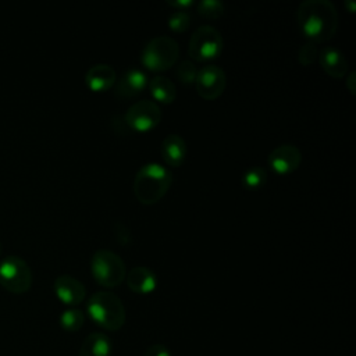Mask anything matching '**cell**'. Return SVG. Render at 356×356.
<instances>
[{"label": "cell", "mask_w": 356, "mask_h": 356, "mask_svg": "<svg viewBox=\"0 0 356 356\" xmlns=\"http://www.w3.org/2000/svg\"><path fill=\"white\" fill-rule=\"evenodd\" d=\"M90 271L95 281L103 288H115L127 277L124 260L108 249L96 250L90 259Z\"/></svg>", "instance_id": "5b68a950"}, {"label": "cell", "mask_w": 356, "mask_h": 356, "mask_svg": "<svg viewBox=\"0 0 356 356\" xmlns=\"http://www.w3.org/2000/svg\"><path fill=\"white\" fill-rule=\"evenodd\" d=\"M149 90L153 99L163 104H171L177 99V88L174 82L164 75L153 76L149 82Z\"/></svg>", "instance_id": "ac0fdd59"}, {"label": "cell", "mask_w": 356, "mask_h": 356, "mask_svg": "<svg viewBox=\"0 0 356 356\" xmlns=\"http://www.w3.org/2000/svg\"><path fill=\"white\" fill-rule=\"evenodd\" d=\"M147 85V75L139 68L127 70L115 83L114 93L118 99H132L142 93Z\"/></svg>", "instance_id": "7c38bea8"}, {"label": "cell", "mask_w": 356, "mask_h": 356, "mask_svg": "<svg viewBox=\"0 0 356 356\" xmlns=\"http://www.w3.org/2000/svg\"><path fill=\"white\" fill-rule=\"evenodd\" d=\"M143 356H171V352L165 345L154 343L145 350Z\"/></svg>", "instance_id": "484cf974"}, {"label": "cell", "mask_w": 356, "mask_h": 356, "mask_svg": "<svg viewBox=\"0 0 356 356\" xmlns=\"http://www.w3.org/2000/svg\"><path fill=\"white\" fill-rule=\"evenodd\" d=\"M191 21H192V15L186 10H177L168 17L167 24L171 31L182 33L191 26Z\"/></svg>", "instance_id": "44dd1931"}, {"label": "cell", "mask_w": 356, "mask_h": 356, "mask_svg": "<svg viewBox=\"0 0 356 356\" xmlns=\"http://www.w3.org/2000/svg\"><path fill=\"white\" fill-rule=\"evenodd\" d=\"M86 312L93 323L108 331H118L125 323L124 303L110 291L95 292L86 303Z\"/></svg>", "instance_id": "3957f363"}, {"label": "cell", "mask_w": 356, "mask_h": 356, "mask_svg": "<svg viewBox=\"0 0 356 356\" xmlns=\"http://www.w3.org/2000/svg\"><path fill=\"white\" fill-rule=\"evenodd\" d=\"M117 81L115 70L108 64H95L85 74V83L92 92H106Z\"/></svg>", "instance_id": "4fadbf2b"}, {"label": "cell", "mask_w": 356, "mask_h": 356, "mask_svg": "<svg viewBox=\"0 0 356 356\" xmlns=\"http://www.w3.org/2000/svg\"><path fill=\"white\" fill-rule=\"evenodd\" d=\"M127 127L134 132H149L161 121V108L153 100H139L128 107L124 115Z\"/></svg>", "instance_id": "ba28073f"}, {"label": "cell", "mask_w": 356, "mask_h": 356, "mask_svg": "<svg viewBox=\"0 0 356 356\" xmlns=\"http://www.w3.org/2000/svg\"><path fill=\"white\" fill-rule=\"evenodd\" d=\"M197 13L206 19H217L224 13V4L218 0H203L197 3Z\"/></svg>", "instance_id": "7402d4cb"}, {"label": "cell", "mask_w": 356, "mask_h": 356, "mask_svg": "<svg viewBox=\"0 0 356 356\" xmlns=\"http://www.w3.org/2000/svg\"><path fill=\"white\" fill-rule=\"evenodd\" d=\"M345 4H348V7H349V11H350V13H353V11H355V3H353L352 0L345 1Z\"/></svg>", "instance_id": "f1b7e54d"}, {"label": "cell", "mask_w": 356, "mask_h": 356, "mask_svg": "<svg viewBox=\"0 0 356 356\" xmlns=\"http://www.w3.org/2000/svg\"><path fill=\"white\" fill-rule=\"evenodd\" d=\"M266 182L267 171L261 165H252L242 175V186L248 191H257Z\"/></svg>", "instance_id": "d6986e66"}, {"label": "cell", "mask_w": 356, "mask_h": 356, "mask_svg": "<svg viewBox=\"0 0 356 356\" xmlns=\"http://www.w3.org/2000/svg\"><path fill=\"white\" fill-rule=\"evenodd\" d=\"M167 3H168V6L175 7L178 10H186V8H189L191 6L195 4L193 0H170Z\"/></svg>", "instance_id": "4316f807"}, {"label": "cell", "mask_w": 356, "mask_h": 356, "mask_svg": "<svg viewBox=\"0 0 356 356\" xmlns=\"http://www.w3.org/2000/svg\"><path fill=\"white\" fill-rule=\"evenodd\" d=\"M179 57V46L170 36L150 39L140 54V61L152 72H163L174 67Z\"/></svg>", "instance_id": "277c9868"}, {"label": "cell", "mask_w": 356, "mask_h": 356, "mask_svg": "<svg viewBox=\"0 0 356 356\" xmlns=\"http://www.w3.org/2000/svg\"><path fill=\"white\" fill-rule=\"evenodd\" d=\"M127 278L128 288L139 295L152 293L157 288V277L156 274L146 266H136L134 267Z\"/></svg>", "instance_id": "9a60e30c"}, {"label": "cell", "mask_w": 356, "mask_h": 356, "mask_svg": "<svg viewBox=\"0 0 356 356\" xmlns=\"http://www.w3.org/2000/svg\"><path fill=\"white\" fill-rule=\"evenodd\" d=\"M175 75L181 83L192 85V83H195V79L197 75L196 65L191 60H184L178 64V67L175 70Z\"/></svg>", "instance_id": "603a6c76"}, {"label": "cell", "mask_w": 356, "mask_h": 356, "mask_svg": "<svg viewBox=\"0 0 356 356\" xmlns=\"http://www.w3.org/2000/svg\"><path fill=\"white\" fill-rule=\"evenodd\" d=\"M318 57V50L316 47V43H312V42H306L305 44H302L299 47V51H298V61L307 67L310 64H313Z\"/></svg>", "instance_id": "cb8c5ba5"}, {"label": "cell", "mask_w": 356, "mask_h": 356, "mask_svg": "<svg viewBox=\"0 0 356 356\" xmlns=\"http://www.w3.org/2000/svg\"><path fill=\"white\" fill-rule=\"evenodd\" d=\"M114 234H115V239L118 241V243H121L122 246H128L132 241V236H131V231L128 229V227L118 221L114 224Z\"/></svg>", "instance_id": "d4e9b609"}, {"label": "cell", "mask_w": 356, "mask_h": 356, "mask_svg": "<svg viewBox=\"0 0 356 356\" xmlns=\"http://www.w3.org/2000/svg\"><path fill=\"white\" fill-rule=\"evenodd\" d=\"M172 174L159 163L143 164L134 178V195L142 204L157 203L170 189Z\"/></svg>", "instance_id": "7a4b0ae2"}, {"label": "cell", "mask_w": 356, "mask_h": 356, "mask_svg": "<svg viewBox=\"0 0 356 356\" xmlns=\"http://www.w3.org/2000/svg\"><path fill=\"white\" fill-rule=\"evenodd\" d=\"M195 86L197 95L204 100L218 99L227 86V75L224 70L216 64H207L197 71Z\"/></svg>", "instance_id": "9c48e42d"}, {"label": "cell", "mask_w": 356, "mask_h": 356, "mask_svg": "<svg viewBox=\"0 0 356 356\" xmlns=\"http://www.w3.org/2000/svg\"><path fill=\"white\" fill-rule=\"evenodd\" d=\"M85 323V314L76 307H70L64 310L60 316V325L68 332H76L82 328Z\"/></svg>", "instance_id": "ffe728a7"}, {"label": "cell", "mask_w": 356, "mask_h": 356, "mask_svg": "<svg viewBox=\"0 0 356 356\" xmlns=\"http://www.w3.org/2000/svg\"><path fill=\"white\" fill-rule=\"evenodd\" d=\"M186 156V142L178 134L167 135L161 142V157L170 167H179Z\"/></svg>", "instance_id": "2e32d148"}, {"label": "cell", "mask_w": 356, "mask_h": 356, "mask_svg": "<svg viewBox=\"0 0 356 356\" xmlns=\"http://www.w3.org/2000/svg\"><path fill=\"white\" fill-rule=\"evenodd\" d=\"M267 163L270 168L280 175H286L298 170L302 163V152L291 143H284L274 147L268 157Z\"/></svg>", "instance_id": "30bf717a"}, {"label": "cell", "mask_w": 356, "mask_h": 356, "mask_svg": "<svg viewBox=\"0 0 356 356\" xmlns=\"http://www.w3.org/2000/svg\"><path fill=\"white\" fill-rule=\"evenodd\" d=\"M113 343L104 332L89 334L78 352V356H111Z\"/></svg>", "instance_id": "e0dca14e"}, {"label": "cell", "mask_w": 356, "mask_h": 356, "mask_svg": "<svg viewBox=\"0 0 356 356\" xmlns=\"http://www.w3.org/2000/svg\"><path fill=\"white\" fill-rule=\"evenodd\" d=\"M300 32L312 43L330 40L338 28V11L330 0H305L296 11Z\"/></svg>", "instance_id": "6da1fadb"}, {"label": "cell", "mask_w": 356, "mask_h": 356, "mask_svg": "<svg viewBox=\"0 0 356 356\" xmlns=\"http://www.w3.org/2000/svg\"><path fill=\"white\" fill-rule=\"evenodd\" d=\"M54 293L58 300L67 306H78L85 300V285L72 275L63 274L54 281Z\"/></svg>", "instance_id": "8fae6325"}, {"label": "cell", "mask_w": 356, "mask_h": 356, "mask_svg": "<svg viewBox=\"0 0 356 356\" xmlns=\"http://www.w3.org/2000/svg\"><path fill=\"white\" fill-rule=\"evenodd\" d=\"M0 285L11 293H24L32 285V271L25 260L10 254L0 261Z\"/></svg>", "instance_id": "52a82bcc"}, {"label": "cell", "mask_w": 356, "mask_h": 356, "mask_svg": "<svg viewBox=\"0 0 356 356\" xmlns=\"http://www.w3.org/2000/svg\"><path fill=\"white\" fill-rule=\"evenodd\" d=\"M345 83H346V88L349 89V92L352 95H355V89H356V74H355V71L349 72V75L345 79Z\"/></svg>", "instance_id": "83f0119b"}, {"label": "cell", "mask_w": 356, "mask_h": 356, "mask_svg": "<svg viewBox=\"0 0 356 356\" xmlns=\"http://www.w3.org/2000/svg\"><path fill=\"white\" fill-rule=\"evenodd\" d=\"M224 49L221 33L211 25L199 26L191 36L188 54L195 61H210L217 58Z\"/></svg>", "instance_id": "8992f818"}, {"label": "cell", "mask_w": 356, "mask_h": 356, "mask_svg": "<svg viewBox=\"0 0 356 356\" xmlns=\"http://www.w3.org/2000/svg\"><path fill=\"white\" fill-rule=\"evenodd\" d=\"M318 63L321 68L332 78L341 79L348 72V60L345 56L332 46H325L318 53Z\"/></svg>", "instance_id": "5bb4252c"}, {"label": "cell", "mask_w": 356, "mask_h": 356, "mask_svg": "<svg viewBox=\"0 0 356 356\" xmlns=\"http://www.w3.org/2000/svg\"><path fill=\"white\" fill-rule=\"evenodd\" d=\"M0 252H1V245H0Z\"/></svg>", "instance_id": "f546056e"}]
</instances>
